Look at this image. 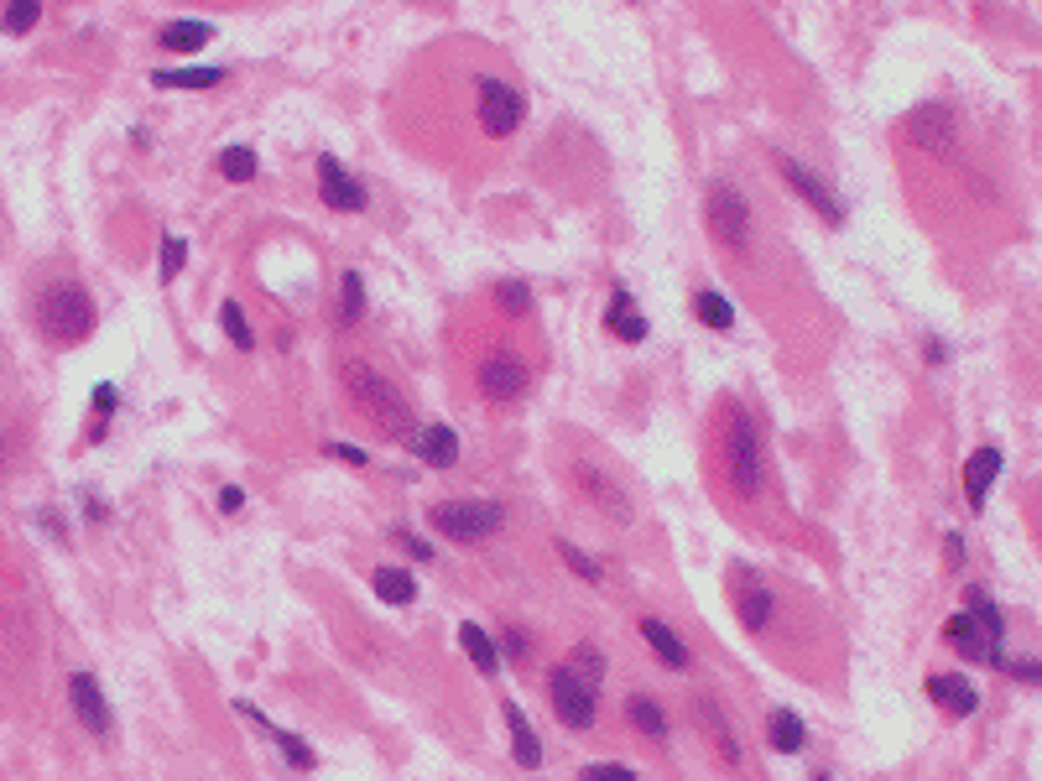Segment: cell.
<instances>
[{
    "label": "cell",
    "instance_id": "1",
    "mask_svg": "<svg viewBox=\"0 0 1042 781\" xmlns=\"http://www.w3.org/2000/svg\"><path fill=\"white\" fill-rule=\"evenodd\" d=\"M719 474L730 485L735 500H761L767 495V448H761V428L740 401H725V422H719Z\"/></svg>",
    "mask_w": 1042,
    "mask_h": 781
},
{
    "label": "cell",
    "instance_id": "2",
    "mask_svg": "<svg viewBox=\"0 0 1042 781\" xmlns=\"http://www.w3.org/2000/svg\"><path fill=\"white\" fill-rule=\"evenodd\" d=\"M339 381H345L349 407H355V412H360L381 437H407L412 433V422H418L412 418V401L402 397V386L391 381L386 370H376L370 360H345Z\"/></svg>",
    "mask_w": 1042,
    "mask_h": 781
},
{
    "label": "cell",
    "instance_id": "3",
    "mask_svg": "<svg viewBox=\"0 0 1042 781\" xmlns=\"http://www.w3.org/2000/svg\"><path fill=\"white\" fill-rule=\"evenodd\" d=\"M38 328L42 339L57 349H74L84 345L94 334V324H99V313H94V297L84 282H74V276H57V282H48V287L38 292Z\"/></svg>",
    "mask_w": 1042,
    "mask_h": 781
},
{
    "label": "cell",
    "instance_id": "4",
    "mask_svg": "<svg viewBox=\"0 0 1042 781\" xmlns=\"http://www.w3.org/2000/svg\"><path fill=\"white\" fill-rule=\"evenodd\" d=\"M704 230L725 255H746L756 240V219H750V199L735 182H709L704 188Z\"/></svg>",
    "mask_w": 1042,
    "mask_h": 781
},
{
    "label": "cell",
    "instance_id": "5",
    "mask_svg": "<svg viewBox=\"0 0 1042 781\" xmlns=\"http://www.w3.org/2000/svg\"><path fill=\"white\" fill-rule=\"evenodd\" d=\"M428 521L449 542L475 547V542H491L495 531L506 527V506H495V500H443V506L428 510Z\"/></svg>",
    "mask_w": 1042,
    "mask_h": 781
},
{
    "label": "cell",
    "instance_id": "6",
    "mask_svg": "<svg viewBox=\"0 0 1042 781\" xmlns=\"http://www.w3.org/2000/svg\"><path fill=\"white\" fill-rule=\"evenodd\" d=\"M475 120L485 136L506 141V136H516V126L527 120V94L516 89L512 78L485 73V78H475Z\"/></svg>",
    "mask_w": 1042,
    "mask_h": 781
},
{
    "label": "cell",
    "instance_id": "7",
    "mask_svg": "<svg viewBox=\"0 0 1042 781\" xmlns=\"http://www.w3.org/2000/svg\"><path fill=\"white\" fill-rule=\"evenodd\" d=\"M568 479H573V490L585 495L589 506L600 510L604 521H615V527H631L636 521V506H631V490H625L621 479L610 469H600L594 458H573V469H568Z\"/></svg>",
    "mask_w": 1042,
    "mask_h": 781
},
{
    "label": "cell",
    "instance_id": "8",
    "mask_svg": "<svg viewBox=\"0 0 1042 781\" xmlns=\"http://www.w3.org/2000/svg\"><path fill=\"white\" fill-rule=\"evenodd\" d=\"M548 698H552V714L564 729H589L594 725V709H600V688L589 677L573 673V662H558L548 673Z\"/></svg>",
    "mask_w": 1042,
    "mask_h": 781
},
{
    "label": "cell",
    "instance_id": "9",
    "mask_svg": "<svg viewBox=\"0 0 1042 781\" xmlns=\"http://www.w3.org/2000/svg\"><path fill=\"white\" fill-rule=\"evenodd\" d=\"M475 386H480V397H485V401H495V407H506V401L527 397V386H531V365L522 360L516 349H491V355L480 360V370H475Z\"/></svg>",
    "mask_w": 1042,
    "mask_h": 781
},
{
    "label": "cell",
    "instance_id": "10",
    "mask_svg": "<svg viewBox=\"0 0 1042 781\" xmlns=\"http://www.w3.org/2000/svg\"><path fill=\"white\" fill-rule=\"evenodd\" d=\"M777 172H782V182L798 193V199L813 209V214L823 219V224H844V203H840V193L829 188V182L813 172V167H803L798 157H777Z\"/></svg>",
    "mask_w": 1042,
    "mask_h": 781
},
{
    "label": "cell",
    "instance_id": "11",
    "mask_svg": "<svg viewBox=\"0 0 1042 781\" xmlns=\"http://www.w3.org/2000/svg\"><path fill=\"white\" fill-rule=\"evenodd\" d=\"M730 604H735V620L746 625V631H771V620H777V600H771V589L756 573H746V568H735L730 573Z\"/></svg>",
    "mask_w": 1042,
    "mask_h": 781
},
{
    "label": "cell",
    "instance_id": "12",
    "mask_svg": "<svg viewBox=\"0 0 1042 781\" xmlns=\"http://www.w3.org/2000/svg\"><path fill=\"white\" fill-rule=\"evenodd\" d=\"M318 199H324V209H334V214H366L370 209L366 182L355 178L345 162H334V157L318 162Z\"/></svg>",
    "mask_w": 1042,
    "mask_h": 781
},
{
    "label": "cell",
    "instance_id": "13",
    "mask_svg": "<svg viewBox=\"0 0 1042 781\" xmlns=\"http://www.w3.org/2000/svg\"><path fill=\"white\" fill-rule=\"evenodd\" d=\"M694 725H698V735L709 740V750H714V756H719L725 766H740V761H746V750H740V735H735L730 714L719 709V698H694Z\"/></svg>",
    "mask_w": 1042,
    "mask_h": 781
},
{
    "label": "cell",
    "instance_id": "14",
    "mask_svg": "<svg viewBox=\"0 0 1042 781\" xmlns=\"http://www.w3.org/2000/svg\"><path fill=\"white\" fill-rule=\"evenodd\" d=\"M954 120H959V115H954L944 99H933V105H923L913 120H907V136H913L923 151H949V141L959 136V126H954Z\"/></svg>",
    "mask_w": 1042,
    "mask_h": 781
},
{
    "label": "cell",
    "instance_id": "15",
    "mask_svg": "<svg viewBox=\"0 0 1042 781\" xmlns=\"http://www.w3.org/2000/svg\"><path fill=\"white\" fill-rule=\"evenodd\" d=\"M944 641H949L959 656H969V662H990V656L1001 652V641L990 636V631L969 615V610H959V615L944 620Z\"/></svg>",
    "mask_w": 1042,
    "mask_h": 781
},
{
    "label": "cell",
    "instance_id": "16",
    "mask_svg": "<svg viewBox=\"0 0 1042 781\" xmlns=\"http://www.w3.org/2000/svg\"><path fill=\"white\" fill-rule=\"evenodd\" d=\"M407 443H412V454H418L422 464H433V469H454L459 464V433L449 422H422V428L407 433Z\"/></svg>",
    "mask_w": 1042,
    "mask_h": 781
},
{
    "label": "cell",
    "instance_id": "17",
    "mask_svg": "<svg viewBox=\"0 0 1042 781\" xmlns=\"http://www.w3.org/2000/svg\"><path fill=\"white\" fill-rule=\"evenodd\" d=\"M69 698H74L78 725L105 740V735H110V704H105V693H99L94 673H74V677H69Z\"/></svg>",
    "mask_w": 1042,
    "mask_h": 781
},
{
    "label": "cell",
    "instance_id": "18",
    "mask_svg": "<svg viewBox=\"0 0 1042 781\" xmlns=\"http://www.w3.org/2000/svg\"><path fill=\"white\" fill-rule=\"evenodd\" d=\"M928 698L949 714V719H969V714L980 709V693H975V683H969V677H959V673H933L928 677Z\"/></svg>",
    "mask_w": 1042,
    "mask_h": 781
},
{
    "label": "cell",
    "instance_id": "19",
    "mask_svg": "<svg viewBox=\"0 0 1042 781\" xmlns=\"http://www.w3.org/2000/svg\"><path fill=\"white\" fill-rule=\"evenodd\" d=\"M1001 479V448H975L965 464V500L969 510H986L990 485Z\"/></svg>",
    "mask_w": 1042,
    "mask_h": 781
},
{
    "label": "cell",
    "instance_id": "20",
    "mask_svg": "<svg viewBox=\"0 0 1042 781\" xmlns=\"http://www.w3.org/2000/svg\"><path fill=\"white\" fill-rule=\"evenodd\" d=\"M604 324H610V334L621 339V345H641L652 328H646V318L636 313V297L625 287H615V297H610V313H604Z\"/></svg>",
    "mask_w": 1042,
    "mask_h": 781
},
{
    "label": "cell",
    "instance_id": "21",
    "mask_svg": "<svg viewBox=\"0 0 1042 781\" xmlns=\"http://www.w3.org/2000/svg\"><path fill=\"white\" fill-rule=\"evenodd\" d=\"M636 631H641V636H646V646H652V652H657L662 662L673 667V673H688V667H694V656H688V646L677 641V631H673V625H662V620H652V615H646V620H641V625H636Z\"/></svg>",
    "mask_w": 1042,
    "mask_h": 781
},
{
    "label": "cell",
    "instance_id": "22",
    "mask_svg": "<svg viewBox=\"0 0 1042 781\" xmlns=\"http://www.w3.org/2000/svg\"><path fill=\"white\" fill-rule=\"evenodd\" d=\"M767 746L777 750V756H798V750L808 746V725L792 709H771L767 714Z\"/></svg>",
    "mask_w": 1042,
    "mask_h": 781
},
{
    "label": "cell",
    "instance_id": "23",
    "mask_svg": "<svg viewBox=\"0 0 1042 781\" xmlns=\"http://www.w3.org/2000/svg\"><path fill=\"white\" fill-rule=\"evenodd\" d=\"M501 714H506V729H512V750H516V766H522V771H537V766H543V740H537V735H531L527 714L516 709V704H501Z\"/></svg>",
    "mask_w": 1042,
    "mask_h": 781
},
{
    "label": "cell",
    "instance_id": "24",
    "mask_svg": "<svg viewBox=\"0 0 1042 781\" xmlns=\"http://www.w3.org/2000/svg\"><path fill=\"white\" fill-rule=\"evenodd\" d=\"M625 719H631V729L646 735V740H667V709H662L652 693H631V698H625Z\"/></svg>",
    "mask_w": 1042,
    "mask_h": 781
},
{
    "label": "cell",
    "instance_id": "25",
    "mask_svg": "<svg viewBox=\"0 0 1042 781\" xmlns=\"http://www.w3.org/2000/svg\"><path fill=\"white\" fill-rule=\"evenodd\" d=\"M370 589H376V600L397 604V610H407V604L418 600V579H412L407 568H376V573H370Z\"/></svg>",
    "mask_w": 1042,
    "mask_h": 781
},
{
    "label": "cell",
    "instance_id": "26",
    "mask_svg": "<svg viewBox=\"0 0 1042 781\" xmlns=\"http://www.w3.org/2000/svg\"><path fill=\"white\" fill-rule=\"evenodd\" d=\"M459 646H464V656H470V662H475L485 677L501 673V646H495V641L485 636L480 625H470V620H464V625H459Z\"/></svg>",
    "mask_w": 1042,
    "mask_h": 781
},
{
    "label": "cell",
    "instance_id": "27",
    "mask_svg": "<svg viewBox=\"0 0 1042 781\" xmlns=\"http://www.w3.org/2000/svg\"><path fill=\"white\" fill-rule=\"evenodd\" d=\"M157 42H162L167 53H199L203 42H214V27L209 21H167Z\"/></svg>",
    "mask_w": 1042,
    "mask_h": 781
},
{
    "label": "cell",
    "instance_id": "28",
    "mask_svg": "<svg viewBox=\"0 0 1042 781\" xmlns=\"http://www.w3.org/2000/svg\"><path fill=\"white\" fill-rule=\"evenodd\" d=\"M224 78H230L224 68H162V73H151L157 89H214V84H224Z\"/></svg>",
    "mask_w": 1042,
    "mask_h": 781
},
{
    "label": "cell",
    "instance_id": "29",
    "mask_svg": "<svg viewBox=\"0 0 1042 781\" xmlns=\"http://www.w3.org/2000/svg\"><path fill=\"white\" fill-rule=\"evenodd\" d=\"M694 318L698 324H709V328H719V334H730L735 328V308L725 303V292H714V287L694 292Z\"/></svg>",
    "mask_w": 1042,
    "mask_h": 781
},
{
    "label": "cell",
    "instance_id": "30",
    "mask_svg": "<svg viewBox=\"0 0 1042 781\" xmlns=\"http://www.w3.org/2000/svg\"><path fill=\"white\" fill-rule=\"evenodd\" d=\"M360 313H366V276L345 272V282H339V318H334V328H355V324H360Z\"/></svg>",
    "mask_w": 1042,
    "mask_h": 781
},
{
    "label": "cell",
    "instance_id": "31",
    "mask_svg": "<svg viewBox=\"0 0 1042 781\" xmlns=\"http://www.w3.org/2000/svg\"><path fill=\"white\" fill-rule=\"evenodd\" d=\"M38 21H42V0H6L0 6V27L11 36H27Z\"/></svg>",
    "mask_w": 1042,
    "mask_h": 781
},
{
    "label": "cell",
    "instance_id": "32",
    "mask_svg": "<svg viewBox=\"0 0 1042 781\" xmlns=\"http://www.w3.org/2000/svg\"><path fill=\"white\" fill-rule=\"evenodd\" d=\"M220 172H224V182H251L256 178V151H251V146H224Z\"/></svg>",
    "mask_w": 1042,
    "mask_h": 781
},
{
    "label": "cell",
    "instance_id": "33",
    "mask_svg": "<svg viewBox=\"0 0 1042 781\" xmlns=\"http://www.w3.org/2000/svg\"><path fill=\"white\" fill-rule=\"evenodd\" d=\"M495 308L506 313V318H527V313H531L527 282H501V287H495Z\"/></svg>",
    "mask_w": 1042,
    "mask_h": 781
},
{
    "label": "cell",
    "instance_id": "34",
    "mask_svg": "<svg viewBox=\"0 0 1042 781\" xmlns=\"http://www.w3.org/2000/svg\"><path fill=\"white\" fill-rule=\"evenodd\" d=\"M220 324H224V334H230V345L235 349H256V334H251V324H245V308H240V303H224Z\"/></svg>",
    "mask_w": 1042,
    "mask_h": 781
},
{
    "label": "cell",
    "instance_id": "35",
    "mask_svg": "<svg viewBox=\"0 0 1042 781\" xmlns=\"http://www.w3.org/2000/svg\"><path fill=\"white\" fill-rule=\"evenodd\" d=\"M558 558H564V563L573 568V573H579V579H585V583H604V568L594 563L589 552H579V547H573V542H564V537H558Z\"/></svg>",
    "mask_w": 1042,
    "mask_h": 781
},
{
    "label": "cell",
    "instance_id": "36",
    "mask_svg": "<svg viewBox=\"0 0 1042 781\" xmlns=\"http://www.w3.org/2000/svg\"><path fill=\"white\" fill-rule=\"evenodd\" d=\"M969 615L980 620V625H986L996 641H1006V615L996 610V604H990V594H980V589H975V594H969Z\"/></svg>",
    "mask_w": 1042,
    "mask_h": 781
},
{
    "label": "cell",
    "instance_id": "37",
    "mask_svg": "<svg viewBox=\"0 0 1042 781\" xmlns=\"http://www.w3.org/2000/svg\"><path fill=\"white\" fill-rule=\"evenodd\" d=\"M183 261H188V240L183 235H167L162 240V261H157V276H162V282H178Z\"/></svg>",
    "mask_w": 1042,
    "mask_h": 781
},
{
    "label": "cell",
    "instance_id": "38",
    "mask_svg": "<svg viewBox=\"0 0 1042 781\" xmlns=\"http://www.w3.org/2000/svg\"><path fill=\"white\" fill-rule=\"evenodd\" d=\"M568 662H573V673L589 677L594 688L604 683V656H600V646H573V656H568Z\"/></svg>",
    "mask_w": 1042,
    "mask_h": 781
},
{
    "label": "cell",
    "instance_id": "39",
    "mask_svg": "<svg viewBox=\"0 0 1042 781\" xmlns=\"http://www.w3.org/2000/svg\"><path fill=\"white\" fill-rule=\"evenodd\" d=\"M272 735H276V729H272ZM276 740H282V756H287L293 766H303V771H313V766H318V756L308 750V740H297V735H276Z\"/></svg>",
    "mask_w": 1042,
    "mask_h": 781
},
{
    "label": "cell",
    "instance_id": "40",
    "mask_svg": "<svg viewBox=\"0 0 1042 781\" xmlns=\"http://www.w3.org/2000/svg\"><path fill=\"white\" fill-rule=\"evenodd\" d=\"M636 771L631 766H610V761H600V766H585V781H631Z\"/></svg>",
    "mask_w": 1042,
    "mask_h": 781
},
{
    "label": "cell",
    "instance_id": "41",
    "mask_svg": "<svg viewBox=\"0 0 1042 781\" xmlns=\"http://www.w3.org/2000/svg\"><path fill=\"white\" fill-rule=\"evenodd\" d=\"M329 458H339V464H349V469H366L370 464L366 448H355V443H329Z\"/></svg>",
    "mask_w": 1042,
    "mask_h": 781
},
{
    "label": "cell",
    "instance_id": "42",
    "mask_svg": "<svg viewBox=\"0 0 1042 781\" xmlns=\"http://www.w3.org/2000/svg\"><path fill=\"white\" fill-rule=\"evenodd\" d=\"M506 656H512V662H527V631L506 625ZM506 656H501V667H506Z\"/></svg>",
    "mask_w": 1042,
    "mask_h": 781
},
{
    "label": "cell",
    "instance_id": "43",
    "mask_svg": "<svg viewBox=\"0 0 1042 781\" xmlns=\"http://www.w3.org/2000/svg\"><path fill=\"white\" fill-rule=\"evenodd\" d=\"M397 547H402V552H412L418 563H428V558H433V547H428V542H418L412 531H397Z\"/></svg>",
    "mask_w": 1042,
    "mask_h": 781
},
{
    "label": "cell",
    "instance_id": "44",
    "mask_svg": "<svg viewBox=\"0 0 1042 781\" xmlns=\"http://www.w3.org/2000/svg\"><path fill=\"white\" fill-rule=\"evenodd\" d=\"M220 510H224V516H240V510H245V490H240V485H224V490H220Z\"/></svg>",
    "mask_w": 1042,
    "mask_h": 781
},
{
    "label": "cell",
    "instance_id": "45",
    "mask_svg": "<svg viewBox=\"0 0 1042 781\" xmlns=\"http://www.w3.org/2000/svg\"><path fill=\"white\" fill-rule=\"evenodd\" d=\"M944 563L965 568V537H959V531H954V537H944Z\"/></svg>",
    "mask_w": 1042,
    "mask_h": 781
},
{
    "label": "cell",
    "instance_id": "46",
    "mask_svg": "<svg viewBox=\"0 0 1042 781\" xmlns=\"http://www.w3.org/2000/svg\"><path fill=\"white\" fill-rule=\"evenodd\" d=\"M11 458H17V437H11L6 428H0V474L11 469Z\"/></svg>",
    "mask_w": 1042,
    "mask_h": 781
},
{
    "label": "cell",
    "instance_id": "47",
    "mask_svg": "<svg viewBox=\"0 0 1042 781\" xmlns=\"http://www.w3.org/2000/svg\"><path fill=\"white\" fill-rule=\"evenodd\" d=\"M94 412H105V418L115 412V386H99V391H94Z\"/></svg>",
    "mask_w": 1042,
    "mask_h": 781
}]
</instances>
